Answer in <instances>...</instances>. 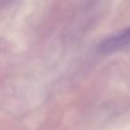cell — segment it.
I'll return each mask as SVG.
<instances>
[{
  "label": "cell",
  "instance_id": "cell-1",
  "mask_svg": "<svg viewBox=\"0 0 130 130\" xmlns=\"http://www.w3.org/2000/svg\"><path fill=\"white\" fill-rule=\"evenodd\" d=\"M128 44H129V29L126 28L103 39L98 45V51L101 54H112L124 50L125 48L128 47Z\"/></svg>",
  "mask_w": 130,
  "mask_h": 130
}]
</instances>
